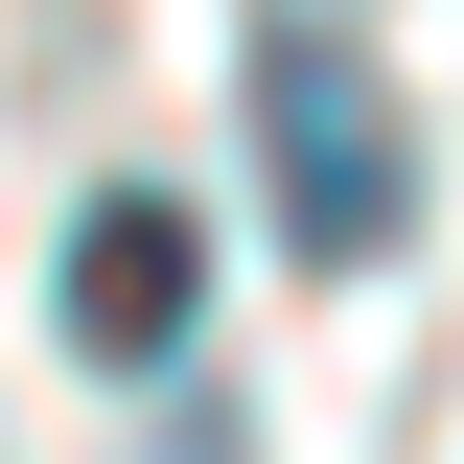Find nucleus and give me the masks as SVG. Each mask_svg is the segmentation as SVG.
<instances>
[{"instance_id": "obj_1", "label": "nucleus", "mask_w": 464, "mask_h": 464, "mask_svg": "<svg viewBox=\"0 0 464 464\" xmlns=\"http://www.w3.org/2000/svg\"><path fill=\"white\" fill-rule=\"evenodd\" d=\"M256 163H279V256H325V279L418 232V140H395V93H372V47H325V24L256 47Z\"/></svg>"}, {"instance_id": "obj_2", "label": "nucleus", "mask_w": 464, "mask_h": 464, "mask_svg": "<svg viewBox=\"0 0 464 464\" xmlns=\"http://www.w3.org/2000/svg\"><path fill=\"white\" fill-rule=\"evenodd\" d=\"M70 348H93V372H163L186 348V302H209V232L163 209V186H116V209H70Z\"/></svg>"}]
</instances>
